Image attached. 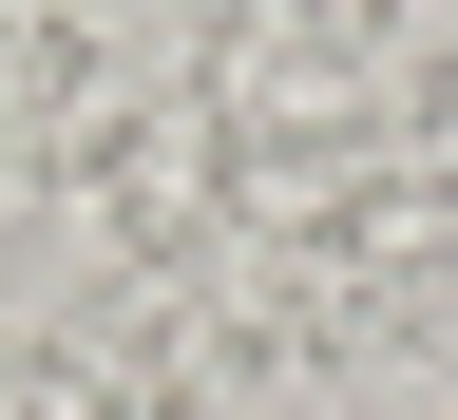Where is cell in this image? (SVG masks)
I'll list each match as a JSON object with an SVG mask.
<instances>
[]
</instances>
